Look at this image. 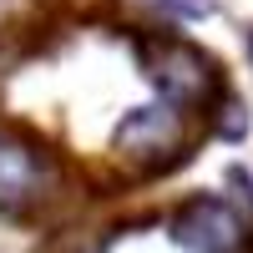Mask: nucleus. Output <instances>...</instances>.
<instances>
[{
  "instance_id": "nucleus-2",
  "label": "nucleus",
  "mask_w": 253,
  "mask_h": 253,
  "mask_svg": "<svg viewBox=\"0 0 253 253\" xmlns=\"http://www.w3.org/2000/svg\"><path fill=\"white\" fill-rule=\"evenodd\" d=\"M172 243L187 253H248L253 223L228 198L203 193V198H187L172 213Z\"/></svg>"
},
{
  "instance_id": "nucleus-5",
  "label": "nucleus",
  "mask_w": 253,
  "mask_h": 253,
  "mask_svg": "<svg viewBox=\"0 0 253 253\" xmlns=\"http://www.w3.org/2000/svg\"><path fill=\"white\" fill-rule=\"evenodd\" d=\"M223 112H228V117H223V126H218V132H223V137H243V132H248V122H243V107H238V101H228Z\"/></svg>"
},
{
  "instance_id": "nucleus-6",
  "label": "nucleus",
  "mask_w": 253,
  "mask_h": 253,
  "mask_svg": "<svg viewBox=\"0 0 253 253\" xmlns=\"http://www.w3.org/2000/svg\"><path fill=\"white\" fill-rule=\"evenodd\" d=\"M248 56H253V36H248Z\"/></svg>"
},
{
  "instance_id": "nucleus-3",
  "label": "nucleus",
  "mask_w": 253,
  "mask_h": 253,
  "mask_svg": "<svg viewBox=\"0 0 253 253\" xmlns=\"http://www.w3.org/2000/svg\"><path fill=\"white\" fill-rule=\"evenodd\" d=\"M117 152L137 167H167L182 157V142H187V122L182 107L172 101H157V107H137L117 122Z\"/></svg>"
},
{
  "instance_id": "nucleus-1",
  "label": "nucleus",
  "mask_w": 253,
  "mask_h": 253,
  "mask_svg": "<svg viewBox=\"0 0 253 253\" xmlns=\"http://www.w3.org/2000/svg\"><path fill=\"white\" fill-rule=\"evenodd\" d=\"M147 76H152V86L162 91V101H172L182 112L213 107V96L223 86L218 66L198 46H187V41H152V46H147Z\"/></svg>"
},
{
  "instance_id": "nucleus-4",
  "label": "nucleus",
  "mask_w": 253,
  "mask_h": 253,
  "mask_svg": "<svg viewBox=\"0 0 253 253\" xmlns=\"http://www.w3.org/2000/svg\"><path fill=\"white\" fill-rule=\"evenodd\" d=\"M56 187V162L41 152L31 137L0 126V208L5 213H26Z\"/></svg>"
}]
</instances>
